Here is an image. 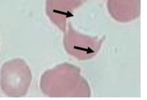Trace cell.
Here are the masks:
<instances>
[{"instance_id": "obj_2", "label": "cell", "mask_w": 147, "mask_h": 100, "mask_svg": "<svg viewBox=\"0 0 147 100\" xmlns=\"http://www.w3.org/2000/svg\"><path fill=\"white\" fill-rule=\"evenodd\" d=\"M73 0H47V14L51 21L62 30L66 21L72 16Z\"/></svg>"}, {"instance_id": "obj_1", "label": "cell", "mask_w": 147, "mask_h": 100, "mask_svg": "<svg viewBox=\"0 0 147 100\" xmlns=\"http://www.w3.org/2000/svg\"><path fill=\"white\" fill-rule=\"evenodd\" d=\"M18 74H15L11 62L4 64L1 71V86L6 94L15 96L27 89L29 80H24V78H29V74L25 75L24 73L22 75Z\"/></svg>"}]
</instances>
